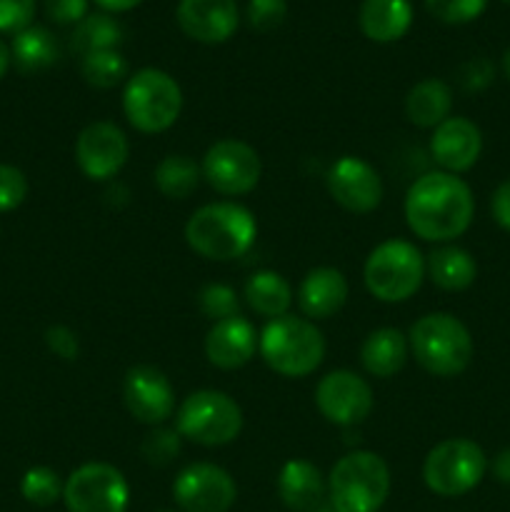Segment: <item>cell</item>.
I'll use <instances>...</instances> for the list:
<instances>
[{"instance_id":"obj_1","label":"cell","mask_w":510,"mask_h":512,"mask_svg":"<svg viewBox=\"0 0 510 512\" xmlns=\"http://www.w3.org/2000/svg\"><path fill=\"white\" fill-rule=\"evenodd\" d=\"M405 223L425 243H453L473 223L475 198L460 175L430 170L405 193Z\"/></svg>"},{"instance_id":"obj_2","label":"cell","mask_w":510,"mask_h":512,"mask_svg":"<svg viewBox=\"0 0 510 512\" xmlns=\"http://www.w3.org/2000/svg\"><path fill=\"white\" fill-rule=\"evenodd\" d=\"M185 243L195 255L213 263L238 260L258 238V220L235 200H215L195 210L185 223Z\"/></svg>"},{"instance_id":"obj_3","label":"cell","mask_w":510,"mask_h":512,"mask_svg":"<svg viewBox=\"0 0 510 512\" xmlns=\"http://www.w3.org/2000/svg\"><path fill=\"white\" fill-rule=\"evenodd\" d=\"M323 330L308 318L288 313L265 323L260 330L258 355L280 378L300 380L313 375L325 360Z\"/></svg>"},{"instance_id":"obj_4","label":"cell","mask_w":510,"mask_h":512,"mask_svg":"<svg viewBox=\"0 0 510 512\" xmlns=\"http://www.w3.org/2000/svg\"><path fill=\"white\" fill-rule=\"evenodd\" d=\"M415 363L433 378H458L473 360V335L450 313H428L408 333Z\"/></svg>"},{"instance_id":"obj_5","label":"cell","mask_w":510,"mask_h":512,"mask_svg":"<svg viewBox=\"0 0 510 512\" xmlns=\"http://www.w3.org/2000/svg\"><path fill=\"white\" fill-rule=\"evenodd\" d=\"M183 113V88L160 68H140L128 75L123 88V115L130 128L158 135L173 128Z\"/></svg>"},{"instance_id":"obj_6","label":"cell","mask_w":510,"mask_h":512,"mask_svg":"<svg viewBox=\"0 0 510 512\" xmlns=\"http://www.w3.org/2000/svg\"><path fill=\"white\" fill-rule=\"evenodd\" d=\"M388 495L390 468L370 450H350L328 475V505L335 512H378Z\"/></svg>"},{"instance_id":"obj_7","label":"cell","mask_w":510,"mask_h":512,"mask_svg":"<svg viewBox=\"0 0 510 512\" xmlns=\"http://www.w3.org/2000/svg\"><path fill=\"white\" fill-rule=\"evenodd\" d=\"M425 280V258L415 243L388 238L375 245L363 265L365 290L388 305L408 303Z\"/></svg>"},{"instance_id":"obj_8","label":"cell","mask_w":510,"mask_h":512,"mask_svg":"<svg viewBox=\"0 0 510 512\" xmlns=\"http://www.w3.org/2000/svg\"><path fill=\"white\" fill-rule=\"evenodd\" d=\"M180 438L203 448H223L243 433V410L223 390H195L175 410Z\"/></svg>"},{"instance_id":"obj_9","label":"cell","mask_w":510,"mask_h":512,"mask_svg":"<svg viewBox=\"0 0 510 512\" xmlns=\"http://www.w3.org/2000/svg\"><path fill=\"white\" fill-rule=\"evenodd\" d=\"M488 470L483 448L470 438H448L428 450L423 460V483L440 498H460L480 485Z\"/></svg>"},{"instance_id":"obj_10","label":"cell","mask_w":510,"mask_h":512,"mask_svg":"<svg viewBox=\"0 0 510 512\" xmlns=\"http://www.w3.org/2000/svg\"><path fill=\"white\" fill-rule=\"evenodd\" d=\"M203 180L225 198H240L258 188L263 178V160L258 150L240 138L215 140L200 160Z\"/></svg>"},{"instance_id":"obj_11","label":"cell","mask_w":510,"mask_h":512,"mask_svg":"<svg viewBox=\"0 0 510 512\" xmlns=\"http://www.w3.org/2000/svg\"><path fill=\"white\" fill-rule=\"evenodd\" d=\"M63 503L68 512H128L130 485L123 470L93 460L68 475Z\"/></svg>"},{"instance_id":"obj_12","label":"cell","mask_w":510,"mask_h":512,"mask_svg":"<svg viewBox=\"0 0 510 512\" xmlns=\"http://www.w3.org/2000/svg\"><path fill=\"white\" fill-rule=\"evenodd\" d=\"M313 400L318 413L338 428H355L365 423L375 408L373 388L368 380L345 368L323 375L315 385Z\"/></svg>"},{"instance_id":"obj_13","label":"cell","mask_w":510,"mask_h":512,"mask_svg":"<svg viewBox=\"0 0 510 512\" xmlns=\"http://www.w3.org/2000/svg\"><path fill=\"white\" fill-rule=\"evenodd\" d=\"M128 158V135L110 120L88 123L75 138V165L93 183H108V180L118 178Z\"/></svg>"},{"instance_id":"obj_14","label":"cell","mask_w":510,"mask_h":512,"mask_svg":"<svg viewBox=\"0 0 510 512\" xmlns=\"http://www.w3.org/2000/svg\"><path fill=\"white\" fill-rule=\"evenodd\" d=\"M173 500L183 512H228L238 500V485L220 465L190 463L175 475Z\"/></svg>"},{"instance_id":"obj_15","label":"cell","mask_w":510,"mask_h":512,"mask_svg":"<svg viewBox=\"0 0 510 512\" xmlns=\"http://www.w3.org/2000/svg\"><path fill=\"white\" fill-rule=\"evenodd\" d=\"M325 185L335 203L355 215H368L380 208L385 185L375 165L358 155H340L325 175Z\"/></svg>"},{"instance_id":"obj_16","label":"cell","mask_w":510,"mask_h":512,"mask_svg":"<svg viewBox=\"0 0 510 512\" xmlns=\"http://www.w3.org/2000/svg\"><path fill=\"white\" fill-rule=\"evenodd\" d=\"M123 403L130 418L158 428L175 415V388L155 365H133L123 378Z\"/></svg>"},{"instance_id":"obj_17","label":"cell","mask_w":510,"mask_h":512,"mask_svg":"<svg viewBox=\"0 0 510 512\" xmlns=\"http://www.w3.org/2000/svg\"><path fill=\"white\" fill-rule=\"evenodd\" d=\"M175 20L195 43L220 45L238 30L240 10L235 0H180Z\"/></svg>"},{"instance_id":"obj_18","label":"cell","mask_w":510,"mask_h":512,"mask_svg":"<svg viewBox=\"0 0 510 512\" xmlns=\"http://www.w3.org/2000/svg\"><path fill=\"white\" fill-rule=\"evenodd\" d=\"M483 153V133L473 120L450 115L430 135V155L445 173H468Z\"/></svg>"},{"instance_id":"obj_19","label":"cell","mask_w":510,"mask_h":512,"mask_svg":"<svg viewBox=\"0 0 510 512\" xmlns=\"http://www.w3.org/2000/svg\"><path fill=\"white\" fill-rule=\"evenodd\" d=\"M260 333L245 315L218 320L205 333V358L218 370H240L258 353Z\"/></svg>"},{"instance_id":"obj_20","label":"cell","mask_w":510,"mask_h":512,"mask_svg":"<svg viewBox=\"0 0 510 512\" xmlns=\"http://www.w3.org/2000/svg\"><path fill=\"white\" fill-rule=\"evenodd\" d=\"M348 295L350 285L343 270L320 265V268L305 273V278L298 285V293H295V300H298L303 318L318 323V320H328L338 315L343 305L348 303Z\"/></svg>"},{"instance_id":"obj_21","label":"cell","mask_w":510,"mask_h":512,"mask_svg":"<svg viewBox=\"0 0 510 512\" xmlns=\"http://www.w3.org/2000/svg\"><path fill=\"white\" fill-rule=\"evenodd\" d=\"M328 495V480L310 460L293 458L278 473V498L293 512H313Z\"/></svg>"},{"instance_id":"obj_22","label":"cell","mask_w":510,"mask_h":512,"mask_svg":"<svg viewBox=\"0 0 510 512\" xmlns=\"http://www.w3.org/2000/svg\"><path fill=\"white\" fill-rule=\"evenodd\" d=\"M410 355L408 335L398 328H375L360 345V365L378 380H388L405 368Z\"/></svg>"},{"instance_id":"obj_23","label":"cell","mask_w":510,"mask_h":512,"mask_svg":"<svg viewBox=\"0 0 510 512\" xmlns=\"http://www.w3.org/2000/svg\"><path fill=\"white\" fill-rule=\"evenodd\" d=\"M360 33L373 43H395L413 25L410 0H363L358 10Z\"/></svg>"},{"instance_id":"obj_24","label":"cell","mask_w":510,"mask_h":512,"mask_svg":"<svg viewBox=\"0 0 510 512\" xmlns=\"http://www.w3.org/2000/svg\"><path fill=\"white\" fill-rule=\"evenodd\" d=\"M425 275H428L435 288L445 290V293H460V290H468L475 283L478 263L465 248L445 243L425 258Z\"/></svg>"},{"instance_id":"obj_25","label":"cell","mask_w":510,"mask_h":512,"mask_svg":"<svg viewBox=\"0 0 510 512\" xmlns=\"http://www.w3.org/2000/svg\"><path fill=\"white\" fill-rule=\"evenodd\" d=\"M453 110V90L445 80L425 78L405 95V118L423 130H435Z\"/></svg>"},{"instance_id":"obj_26","label":"cell","mask_w":510,"mask_h":512,"mask_svg":"<svg viewBox=\"0 0 510 512\" xmlns=\"http://www.w3.org/2000/svg\"><path fill=\"white\" fill-rule=\"evenodd\" d=\"M243 298L255 315L268 320L288 315L295 303L290 283L283 275L275 273V270H255V273L245 280Z\"/></svg>"},{"instance_id":"obj_27","label":"cell","mask_w":510,"mask_h":512,"mask_svg":"<svg viewBox=\"0 0 510 512\" xmlns=\"http://www.w3.org/2000/svg\"><path fill=\"white\" fill-rule=\"evenodd\" d=\"M10 55H13V65L20 73H43V70L53 68L55 60H58V40L43 25H28L13 35Z\"/></svg>"},{"instance_id":"obj_28","label":"cell","mask_w":510,"mask_h":512,"mask_svg":"<svg viewBox=\"0 0 510 512\" xmlns=\"http://www.w3.org/2000/svg\"><path fill=\"white\" fill-rule=\"evenodd\" d=\"M200 180H203L200 163L183 153L165 155L153 170L155 188L168 200H188L198 190Z\"/></svg>"},{"instance_id":"obj_29","label":"cell","mask_w":510,"mask_h":512,"mask_svg":"<svg viewBox=\"0 0 510 512\" xmlns=\"http://www.w3.org/2000/svg\"><path fill=\"white\" fill-rule=\"evenodd\" d=\"M123 43V28L110 13H88L70 35V50L80 58L103 50H118Z\"/></svg>"},{"instance_id":"obj_30","label":"cell","mask_w":510,"mask_h":512,"mask_svg":"<svg viewBox=\"0 0 510 512\" xmlns=\"http://www.w3.org/2000/svg\"><path fill=\"white\" fill-rule=\"evenodd\" d=\"M80 75L90 88L110 90L128 80V60L120 50H103L80 58Z\"/></svg>"},{"instance_id":"obj_31","label":"cell","mask_w":510,"mask_h":512,"mask_svg":"<svg viewBox=\"0 0 510 512\" xmlns=\"http://www.w3.org/2000/svg\"><path fill=\"white\" fill-rule=\"evenodd\" d=\"M63 478L48 465H35L20 478V495L35 508H50L63 498Z\"/></svg>"},{"instance_id":"obj_32","label":"cell","mask_w":510,"mask_h":512,"mask_svg":"<svg viewBox=\"0 0 510 512\" xmlns=\"http://www.w3.org/2000/svg\"><path fill=\"white\" fill-rule=\"evenodd\" d=\"M180 448H183V438L175 428H165V425H158V428L150 430L143 438V445H140V453H143L145 463L155 465V468H165V465L173 463L180 455Z\"/></svg>"},{"instance_id":"obj_33","label":"cell","mask_w":510,"mask_h":512,"mask_svg":"<svg viewBox=\"0 0 510 512\" xmlns=\"http://www.w3.org/2000/svg\"><path fill=\"white\" fill-rule=\"evenodd\" d=\"M198 308L205 318L213 320V323H218V320L240 315V298H238V293L230 288V285L208 283L200 288Z\"/></svg>"},{"instance_id":"obj_34","label":"cell","mask_w":510,"mask_h":512,"mask_svg":"<svg viewBox=\"0 0 510 512\" xmlns=\"http://www.w3.org/2000/svg\"><path fill=\"white\" fill-rule=\"evenodd\" d=\"M488 0H425V8L445 25H463L480 18Z\"/></svg>"},{"instance_id":"obj_35","label":"cell","mask_w":510,"mask_h":512,"mask_svg":"<svg viewBox=\"0 0 510 512\" xmlns=\"http://www.w3.org/2000/svg\"><path fill=\"white\" fill-rule=\"evenodd\" d=\"M28 178L20 168L0 163V213H13L28 198Z\"/></svg>"},{"instance_id":"obj_36","label":"cell","mask_w":510,"mask_h":512,"mask_svg":"<svg viewBox=\"0 0 510 512\" xmlns=\"http://www.w3.org/2000/svg\"><path fill=\"white\" fill-rule=\"evenodd\" d=\"M285 15H288V3L285 0H248L245 8V18L248 25L258 33H273L283 25Z\"/></svg>"},{"instance_id":"obj_37","label":"cell","mask_w":510,"mask_h":512,"mask_svg":"<svg viewBox=\"0 0 510 512\" xmlns=\"http://www.w3.org/2000/svg\"><path fill=\"white\" fill-rule=\"evenodd\" d=\"M35 18V0H0V33H20Z\"/></svg>"},{"instance_id":"obj_38","label":"cell","mask_w":510,"mask_h":512,"mask_svg":"<svg viewBox=\"0 0 510 512\" xmlns=\"http://www.w3.org/2000/svg\"><path fill=\"white\" fill-rule=\"evenodd\" d=\"M43 340L55 358L65 360V363L78 360L80 340H78V333H75L73 328H68V325H50V328L45 330Z\"/></svg>"},{"instance_id":"obj_39","label":"cell","mask_w":510,"mask_h":512,"mask_svg":"<svg viewBox=\"0 0 510 512\" xmlns=\"http://www.w3.org/2000/svg\"><path fill=\"white\" fill-rule=\"evenodd\" d=\"M495 78L493 63L485 58H473L468 63L460 65L458 70V83L460 88L468 90V93H480V90L488 88Z\"/></svg>"},{"instance_id":"obj_40","label":"cell","mask_w":510,"mask_h":512,"mask_svg":"<svg viewBox=\"0 0 510 512\" xmlns=\"http://www.w3.org/2000/svg\"><path fill=\"white\" fill-rule=\"evenodd\" d=\"M45 13L53 23L78 25L88 15V0H45Z\"/></svg>"},{"instance_id":"obj_41","label":"cell","mask_w":510,"mask_h":512,"mask_svg":"<svg viewBox=\"0 0 510 512\" xmlns=\"http://www.w3.org/2000/svg\"><path fill=\"white\" fill-rule=\"evenodd\" d=\"M490 213H493L495 223L510 233V180H503V183L493 190V198H490Z\"/></svg>"},{"instance_id":"obj_42","label":"cell","mask_w":510,"mask_h":512,"mask_svg":"<svg viewBox=\"0 0 510 512\" xmlns=\"http://www.w3.org/2000/svg\"><path fill=\"white\" fill-rule=\"evenodd\" d=\"M490 470H493V475H495V480H498V483L510 485V448L500 450V453L495 455Z\"/></svg>"},{"instance_id":"obj_43","label":"cell","mask_w":510,"mask_h":512,"mask_svg":"<svg viewBox=\"0 0 510 512\" xmlns=\"http://www.w3.org/2000/svg\"><path fill=\"white\" fill-rule=\"evenodd\" d=\"M98 8H103L105 13H128V10L138 8L143 0H93Z\"/></svg>"},{"instance_id":"obj_44","label":"cell","mask_w":510,"mask_h":512,"mask_svg":"<svg viewBox=\"0 0 510 512\" xmlns=\"http://www.w3.org/2000/svg\"><path fill=\"white\" fill-rule=\"evenodd\" d=\"M10 65H13V55H10V45H5L3 40H0V80L5 78V73L10 70Z\"/></svg>"},{"instance_id":"obj_45","label":"cell","mask_w":510,"mask_h":512,"mask_svg":"<svg viewBox=\"0 0 510 512\" xmlns=\"http://www.w3.org/2000/svg\"><path fill=\"white\" fill-rule=\"evenodd\" d=\"M503 73H505V78L510 80V48L503 53Z\"/></svg>"},{"instance_id":"obj_46","label":"cell","mask_w":510,"mask_h":512,"mask_svg":"<svg viewBox=\"0 0 510 512\" xmlns=\"http://www.w3.org/2000/svg\"><path fill=\"white\" fill-rule=\"evenodd\" d=\"M313 512H335V508H330V505H320V508L313 510Z\"/></svg>"},{"instance_id":"obj_47","label":"cell","mask_w":510,"mask_h":512,"mask_svg":"<svg viewBox=\"0 0 510 512\" xmlns=\"http://www.w3.org/2000/svg\"><path fill=\"white\" fill-rule=\"evenodd\" d=\"M500 3H505V5H510V0H500Z\"/></svg>"},{"instance_id":"obj_48","label":"cell","mask_w":510,"mask_h":512,"mask_svg":"<svg viewBox=\"0 0 510 512\" xmlns=\"http://www.w3.org/2000/svg\"><path fill=\"white\" fill-rule=\"evenodd\" d=\"M160 512H178V510H160Z\"/></svg>"}]
</instances>
